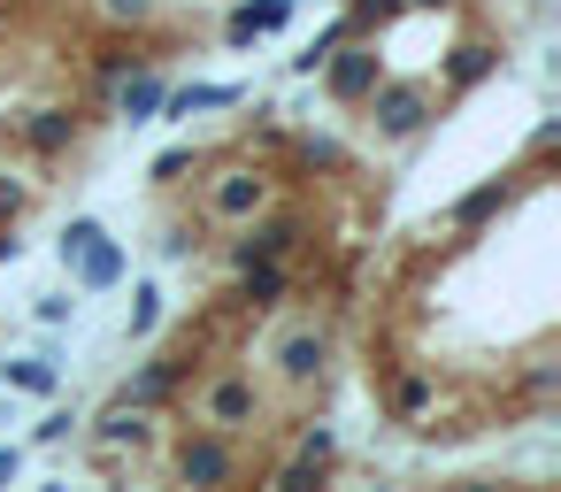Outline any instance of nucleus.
Returning a JSON list of instances; mask_svg holds the SVG:
<instances>
[{
  "mask_svg": "<svg viewBox=\"0 0 561 492\" xmlns=\"http://www.w3.org/2000/svg\"><path fill=\"white\" fill-rule=\"evenodd\" d=\"M62 270H70L85 293H108V285H124V247H116L93 216H78V224L62 231Z\"/></svg>",
  "mask_w": 561,
  "mask_h": 492,
  "instance_id": "f257e3e1",
  "label": "nucleus"
},
{
  "mask_svg": "<svg viewBox=\"0 0 561 492\" xmlns=\"http://www.w3.org/2000/svg\"><path fill=\"white\" fill-rule=\"evenodd\" d=\"M369 116H377V139H415L431 124V85H369Z\"/></svg>",
  "mask_w": 561,
  "mask_h": 492,
  "instance_id": "f03ea898",
  "label": "nucleus"
},
{
  "mask_svg": "<svg viewBox=\"0 0 561 492\" xmlns=\"http://www.w3.org/2000/svg\"><path fill=\"white\" fill-rule=\"evenodd\" d=\"M377 78H385V62H377V47H362V32L339 39V47L323 55V85H331V101H369Z\"/></svg>",
  "mask_w": 561,
  "mask_h": 492,
  "instance_id": "7ed1b4c3",
  "label": "nucleus"
},
{
  "mask_svg": "<svg viewBox=\"0 0 561 492\" xmlns=\"http://www.w3.org/2000/svg\"><path fill=\"white\" fill-rule=\"evenodd\" d=\"M262 201H270V178H262V170H224V178H216V193H208V208H216L224 224L262 216Z\"/></svg>",
  "mask_w": 561,
  "mask_h": 492,
  "instance_id": "20e7f679",
  "label": "nucleus"
},
{
  "mask_svg": "<svg viewBox=\"0 0 561 492\" xmlns=\"http://www.w3.org/2000/svg\"><path fill=\"white\" fill-rule=\"evenodd\" d=\"M300 247V216H277V224H247L239 239H231V270L239 262H285Z\"/></svg>",
  "mask_w": 561,
  "mask_h": 492,
  "instance_id": "39448f33",
  "label": "nucleus"
},
{
  "mask_svg": "<svg viewBox=\"0 0 561 492\" xmlns=\"http://www.w3.org/2000/svg\"><path fill=\"white\" fill-rule=\"evenodd\" d=\"M293 9H300V0H239L231 24H224V39H231V47H254V39L285 32V24H293Z\"/></svg>",
  "mask_w": 561,
  "mask_h": 492,
  "instance_id": "423d86ee",
  "label": "nucleus"
},
{
  "mask_svg": "<svg viewBox=\"0 0 561 492\" xmlns=\"http://www.w3.org/2000/svg\"><path fill=\"white\" fill-rule=\"evenodd\" d=\"M78 131H85V124H78L70 108H32V116H24L32 155H70V147H78Z\"/></svg>",
  "mask_w": 561,
  "mask_h": 492,
  "instance_id": "0eeeda50",
  "label": "nucleus"
},
{
  "mask_svg": "<svg viewBox=\"0 0 561 492\" xmlns=\"http://www.w3.org/2000/svg\"><path fill=\"white\" fill-rule=\"evenodd\" d=\"M178 477L185 484H224L231 477V446L224 438H185L178 446Z\"/></svg>",
  "mask_w": 561,
  "mask_h": 492,
  "instance_id": "6e6552de",
  "label": "nucleus"
},
{
  "mask_svg": "<svg viewBox=\"0 0 561 492\" xmlns=\"http://www.w3.org/2000/svg\"><path fill=\"white\" fill-rule=\"evenodd\" d=\"M162 93H170V85H162L154 70H124V78H116V116L147 124V116H162Z\"/></svg>",
  "mask_w": 561,
  "mask_h": 492,
  "instance_id": "1a4fd4ad",
  "label": "nucleus"
},
{
  "mask_svg": "<svg viewBox=\"0 0 561 492\" xmlns=\"http://www.w3.org/2000/svg\"><path fill=\"white\" fill-rule=\"evenodd\" d=\"M285 285H293L285 262H239V293H231V300H239V308H277Z\"/></svg>",
  "mask_w": 561,
  "mask_h": 492,
  "instance_id": "9d476101",
  "label": "nucleus"
},
{
  "mask_svg": "<svg viewBox=\"0 0 561 492\" xmlns=\"http://www.w3.org/2000/svg\"><path fill=\"white\" fill-rule=\"evenodd\" d=\"M178 377H185V362H147L139 377H124L116 400H124V408H162V400L178 392Z\"/></svg>",
  "mask_w": 561,
  "mask_h": 492,
  "instance_id": "9b49d317",
  "label": "nucleus"
},
{
  "mask_svg": "<svg viewBox=\"0 0 561 492\" xmlns=\"http://www.w3.org/2000/svg\"><path fill=\"white\" fill-rule=\"evenodd\" d=\"M492 70H500V47H484V39H461V47L446 55V85H454V93H469V85H484Z\"/></svg>",
  "mask_w": 561,
  "mask_h": 492,
  "instance_id": "f8f14e48",
  "label": "nucleus"
},
{
  "mask_svg": "<svg viewBox=\"0 0 561 492\" xmlns=\"http://www.w3.org/2000/svg\"><path fill=\"white\" fill-rule=\"evenodd\" d=\"M247 85H178L162 93V116H208V108H239Z\"/></svg>",
  "mask_w": 561,
  "mask_h": 492,
  "instance_id": "ddd939ff",
  "label": "nucleus"
},
{
  "mask_svg": "<svg viewBox=\"0 0 561 492\" xmlns=\"http://www.w3.org/2000/svg\"><path fill=\"white\" fill-rule=\"evenodd\" d=\"M208 423H216V431H247V423H254V385H247V377H224V385L208 392Z\"/></svg>",
  "mask_w": 561,
  "mask_h": 492,
  "instance_id": "4468645a",
  "label": "nucleus"
},
{
  "mask_svg": "<svg viewBox=\"0 0 561 492\" xmlns=\"http://www.w3.org/2000/svg\"><path fill=\"white\" fill-rule=\"evenodd\" d=\"M323 354H331L323 331H293V339L277 346V369H285L293 385H308V377H323Z\"/></svg>",
  "mask_w": 561,
  "mask_h": 492,
  "instance_id": "2eb2a0df",
  "label": "nucleus"
},
{
  "mask_svg": "<svg viewBox=\"0 0 561 492\" xmlns=\"http://www.w3.org/2000/svg\"><path fill=\"white\" fill-rule=\"evenodd\" d=\"M147 438H154L147 408H124V400H108V415H101V446H147Z\"/></svg>",
  "mask_w": 561,
  "mask_h": 492,
  "instance_id": "dca6fc26",
  "label": "nucleus"
},
{
  "mask_svg": "<svg viewBox=\"0 0 561 492\" xmlns=\"http://www.w3.org/2000/svg\"><path fill=\"white\" fill-rule=\"evenodd\" d=\"M9 385H16V392H39V400H47V392H55V385H62V369H55V362H39V354H32V362H9Z\"/></svg>",
  "mask_w": 561,
  "mask_h": 492,
  "instance_id": "f3484780",
  "label": "nucleus"
},
{
  "mask_svg": "<svg viewBox=\"0 0 561 492\" xmlns=\"http://www.w3.org/2000/svg\"><path fill=\"white\" fill-rule=\"evenodd\" d=\"M500 201H507V185L492 178V185H477V193H461V201H454V224H484Z\"/></svg>",
  "mask_w": 561,
  "mask_h": 492,
  "instance_id": "a211bd4d",
  "label": "nucleus"
},
{
  "mask_svg": "<svg viewBox=\"0 0 561 492\" xmlns=\"http://www.w3.org/2000/svg\"><path fill=\"white\" fill-rule=\"evenodd\" d=\"M408 0H346V24L354 32H369V24H385V16H400Z\"/></svg>",
  "mask_w": 561,
  "mask_h": 492,
  "instance_id": "6ab92c4d",
  "label": "nucleus"
},
{
  "mask_svg": "<svg viewBox=\"0 0 561 492\" xmlns=\"http://www.w3.org/2000/svg\"><path fill=\"white\" fill-rule=\"evenodd\" d=\"M154 323H162V293H154V285H139V293H131V339H147Z\"/></svg>",
  "mask_w": 561,
  "mask_h": 492,
  "instance_id": "aec40b11",
  "label": "nucleus"
},
{
  "mask_svg": "<svg viewBox=\"0 0 561 492\" xmlns=\"http://www.w3.org/2000/svg\"><path fill=\"white\" fill-rule=\"evenodd\" d=\"M331 454H339V438H331L323 423H316V431H300V461H316V469H323Z\"/></svg>",
  "mask_w": 561,
  "mask_h": 492,
  "instance_id": "412c9836",
  "label": "nucleus"
},
{
  "mask_svg": "<svg viewBox=\"0 0 561 492\" xmlns=\"http://www.w3.org/2000/svg\"><path fill=\"white\" fill-rule=\"evenodd\" d=\"M316 477H323V469H316V461H300V454H293V461H285V469H277V492H308V484H316Z\"/></svg>",
  "mask_w": 561,
  "mask_h": 492,
  "instance_id": "4be33fe9",
  "label": "nucleus"
},
{
  "mask_svg": "<svg viewBox=\"0 0 561 492\" xmlns=\"http://www.w3.org/2000/svg\"><path fill=\"white\" fill-rule=\"evenodd\" d=\"M185 170H193V147H170V155H162V162H154V185H178V178H185Z\"/></svg>",
  "mask_w": 561,
  "mask_h": 492,
  "instance_id": "5701e85b",
  "label": "nucleus"
},
{
  "mask_svg": "<svg viewBox=\"0 0 561 492\" xmlns=\"http://www.w3.org/2000/svg\"><path fill=\"white\" fill-rule=\"evenodd\" d=\"M101 9H108L116 24H147V16H154V0H101Z\"/></svg>",
  "mask_w": 561,
  "mask_h": 492,
  "instance_id": "b1692460",
  "label": "nucleus"
},
{
  "mask_svg": "<svg viewBox=\"0 0 561 492\" xmlns=\"http://www.w3.org/2000/svg\"><path fill=\"white\" fill-rule=\"evenodd\" d=\"M93 70H101V85H116V78H124V70H131V55H124V47H108V55H101V62H93Z\"/></svg>",
  "mask_w": 561,
  "mask_h": 492,
  "instance_id": "393cba45",
  "label": "nucleus"
},
{
  "mask_svg": "<svg viewBox=\"0 0 561 492\" xmlns=\"http://www.w3.org/2000/svg\"><path fill=\"white\" fill-rule=\"evenodd\" d=\"M300 155H308V162H316V170H339V162H346V155H339V147H331V139H308V147H300Z\"/></svg>",
  "mask_w": 561,
  "mask_h": 492,
  "instance_id": "a878e982",
  "label": "nucleus"
},
{
  "mask_svg": "<svg viewBox=\"0 0 561 492\" xmlns=\"http://www.w3.org/2000/svg\"><path fill=\"white\" fill-rule=\"evenodd\" d=\"M16 208H24V185H16V178H0V216H16Z\"/></svg>",
  "mask_w": 561,
  "mask_h": 492,
  "instance_id": "bb28decb",
  "label": "nucleus"
},
{
  "mask_svg": "<svg viewBox=\"0 0 561 492\" xmlns=\"http://www.w3.org/2000/svg\"><path fill=\"white\" fill-rule=\"evenodd\" d=\"M16 469H24V454H16V446H0V484H16Z\"/></svg>",
  "mask_w": 561,
  "mask_h": 492,
  "instance_id": "cd10ccee",
  "label": "nucleus"
},
{
  "mask_svg": "<svg viewBox=\"0 0 561 492\" xmlns=\"http://www.w3.org/2000/svg\"><path fill=\"white\" fill-rule=\"evenodd\" d=\"M408 9H454V0H408Z\"/></svg>",
  "mask_w": 561,
  "mask_h": 492,
  "instance_id": "c85d7f7f",
  "label": "nucleus"
}]
</instances>
